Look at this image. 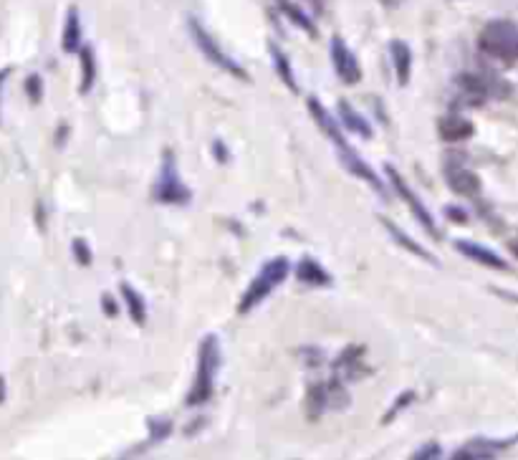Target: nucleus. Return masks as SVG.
Listing matches in <instances>:
<instances>
[{
    "label": "nucleus",
    "instance_id": "f257e3e1",
    "mask_svg": "<svg viewBox=\"0 0 518 460\" xmlns=\"http://www.w3.org/2000/svg\"><path fill=\"white\" fill-rule=\"evenodd\" d=\"M306 107H309L311 117H314V122L319 124L321 132H324L326 137L332 140V145L337 147V155H339V160H342V165L347 167V170L352 172L354 177H362L364 182H369V185H372V188L382 195V198H387V195H385V185H382L380 175H377V172H374L372 167H369L367 162H364L362 157H359L357 152H354V147L349 145L347 137H344L342 129H339V124L334 122L332 114H329L324 109V104H321L316 97H309Z\"/></svg>",
    "mask_w": 518,
    "mask_h": 460
},
{
    "label": "nucleus",
    "instance_id": "f03ea898",
    "mask_svg": "<svg viewBox=\"0 0 518 460\" xmlns=\"http://www.w3.org/2000/svg\"><path fill=\"white\" fill-rule=\"evenodd\" d=\"M218 370H220V342L215 334H208V337L200 342V352H198V375H195L193 390L187 395V405H203L213 397L215 390V380H218Z\"/></svg>",
    "mask_w": 518,
    "mask_h": 460
},
{
    "label": "nucleus",
    "instance_id": "7ed1b4c3",
    "mask_svg": "<svg viewBox=\"0 0 518 460\" xmlns=\"http://www.w3.org/2000/svg\"><path fill=\"white\" fill-rule=\"evenodd\" d=\"M478 46L483 54L503 61V64H516L518 61V26L511 21H491L478 36Z\"/></svg>",
    "mask_w": 518,
    "mask_h": 460
},
{
    "label": "nucleus",
    "instance_id": "20e7f679",
    "mask_svg": "<svg viewBox=\"0 0 518 460\" xmlns=\"http://www.w3.org/2000/svg\"><path fill=\"white\" fill-rule=\"evenodd\" d=\"M286 276H289V261H286L284 256L271 258V261L258 271V276L251 281V286L246 289L241 304H238V311H241V314H248V311L256 309V306L261 304V301L266 299L278 284H284Z\"/></svg>",
    "mask_w": 518,
    "mask_h": 460
},
{
    "label": "nucleus",
    "instance_id": "39448f33",
    "mask_svg": "<svg viewBox=\"0 0 518 460\" xmlns=\"http://www.w3.org/2000/svg\"><path fill=\"white\" fill-rule=\"evenodd\" d=\"M190 198H193V193H190V188L180 180L175 155L167 150L165 155H162L160 177H157V185H155V200L165 205H187L190 203Z\"/></svg>",
    "mask_w": 518,
    "mask_h": 460
},
{
    "label": "nucleus",
    "instance_id": "423d86ee",
    "mask_svg": "<svg viewBox=\"0 0 518 460\" xmlns=\"http://www.w3.org/2000/svg\"><path fill=\"white\" fill-rule=\"evenodd\" d=\"M187 26H190V36H193L198 51L205 56V59L210 61V64L218 66V69H223V71H228L230 76H238L241 81H251V76L243 71V66L238 64V61L230 59V56L225 54L223 49H220L218 41H215V38L210 36V33L205 31V28L200 26L198 21H195V18H190V21H187Z\"/></svg>",
    "mask_w": 518,
    "mask_h": 460
},
{
    "label": "nucleus",
    "instance_id": "0eeeda50",
    "mask_svg": "<svg viewBox=\"0 0 518 460\" xmlns=\"http://www.w3.org/2000/svg\"><path fill=\"white\" fill-rule=\"evenodd\" d=\"M385 172H387V177H390V185L397 190V195H400V198L405 200L407 208H410L412 215H415V218H417V223H420L422 228L428 230L430 236L438 238V225H435V218H433V215H430V210L425 208V203H422V200L417 198L415 193H412V188L405 182V177H402L400 172H397L392 165H385Z\"/></svg>",
    "mask_w": 518,
    "mask_h": 460
},
{
    "label": "nucleus",
    "instance_id": "6e6552de",
    "mask_svg": "<svg viewBox=\"0 0 518 460\" xmlns=\"http://www.w3.org/2000/svg\"><path fill=\"white\" fill-rule=\"evenodd\" d=\"M443 175L445 182L450 185V190L463 195V198H478V193H481V177L470 170V167H465L460 160L445 162Z\"/></svg>",
    "mask_w": 518,
    "mask_h": 460
},
{
    "label": "nucleus",
    "instance_id": "1a4fd4ad",
    "mask_svg": "<svg viewBox=\"0 0 518 460\" xmlns=\"http://www.w3.org/2000/svg\"><path fill=\"white\" fill-rule=\"evenodd\" d=\"M332 61H334V71H337L339 79L344 81V84H359V79H362V69H359V61L357 56L352 54V49H349L347 43H344V38L334 36L332 38Z\"/></svg>",
    "mask_w": 518,
    "mask_h": 460
},
{
    "label": "nucleus",
    "instance_id": "9d476101",
    "mask_svg": "<svg viewBox=\"0 0 518 460\" xmlns=\"http://www.w3.org/2000/svg\"><path fill=\"white\" fill-rule=\"evenodd\" d=\"M518 443L516 438H506V440H496V438H473L465 448H460L455 453V458H496L501 455L503 450L513 448Z\"/></svg>",
    "mask_w": 518,
    "mask_h": 460
},
{
    "label": "nucleus",
    "instance_id": "9b49d317",
    "mask_svg": "<svg viewBox=\"0 0 518 460\" xmlns=\"http://www.w3.org/2000/svg\"><path fill=\"white\" fill-rule=\"evenodd\" d=\"M455 248H458V251L463 253L465 258L481 263V266L496 268V271H508V263L503 261V258L498 256L496 251H491V248L481 246V243H476V241H455Z\"/></svg>",
    "mask_w": 518,
    "mask_h": 460
},
{
    "label": "nucleus",
    "instance_id": "f8f14e48",
    "mask_svg": "<svg viewBox=\"0 0 518 460\" xmlns=\"http://www.w3.org/2000/svg\"><path fill=\"white\" fill-rule=\"evenodd\" d=\"M438 129L445 142H463L473 137V124L465 117H460V114H448V117L440 119Z\"/></svg>",
    "mask_w": 518,
    "mask_h": 460
},
{
    "label": "nucleus",
    "instance_id": "ddd939ff",
    "mask_svg": "<svg viewBox=\"0 0 518 460\" xmlns=\"http://www.w3.org/2000/svg\"><path fill=\"white\" fill-rule=\"evenodd\" d=\"M337 109H339V119H342L344 129H349V132H354V134H362L364 140L372 137V129H369L367 119H364L362 114H359L357 109L347 102V99H339Z\"/></svg>",
    "mask_w": 518,
    "mask_h": 460
},
{
    "label": "nucleus",
    "instance_id": "4468645a",
    "mask_svg": "<svg viewBox=\"0 0 518 460\" xmlns=\"http://www.w3.org/2000/svg\"><path fill=\"white\" fill-rule=\"evenodd\" d=\"M392 64H395V74L400 86L410 84V74H412V49L407 46L405 41H392Z\"/></svg>",
    "mask_w": 518,
    "mask_h": 460
},
{
    "label": "nucleus",
    "instance_id": "2eb2a0df",
    "mask_svg": "<svg viewBox=\"0 0 518 460\" xmlns=\"http://www.w3.org/2000/svg\"><path fill=\"white\" fill-rule=\"evenodd\" d=\"M296 279L306 286H329L332 284V276L324 271V266L311 258H304V261L296 266Z\"/></svg>",
    "mask_w": 518,
    "mask_h": 460
},
{
    "label": "nucleus",
    "instance_id": "dca6fc26",
    "mask_svg": "<svg viewBox=\"0 0 518 460\" xmlns=\"http://www.w3.org/2000/svg\"><path fill=\"white\" fill-rule=\"evenodd\" d=\"M61 46H64L66 54H76V51L81 49V18H79V11H76V8H71L69 16H66Z\"/></svg>",
    "mask_w": 518,
    "mask_h": 460
},
{
    "label": "nucleus",
    "instance_id": "f3484780",
    "mask_svg": "<svg viewBox=\"0 0 518 460\" xmlns=\"http://www.w3.org/2000/svg\"><path fill=\"white\" fill-rule=\"evenodd\" d=\"M119 291H122V299H124V304H127L132 321H137V324H145V321H147V304H145V299H142V294H139V291L134 289L132 284H127V281L119 286Z\"/></svg>",
    "mask_w": 518,
    "mask_h": 460
},
{
    "label": "nucleus",
    "instance_id": "a211bd4d",
    "mask_svg": "<svg viewBox=\"0 0 518 460\" xmlns=\"http://www.w3.org/2000/svg\"><path fill=\"white\" fill-rule=\"evenodd\" d=\"M382 225H385V228H387V233H390V236L395 238V241L400 243L402 248H407V251H410L412 256H420V258H425V261H428V263H435V258L430 256V253L425 251V248H422L420 243H415V241H412V238L407 236V233H402V230L397 228V225L392 223L390 218H382Z\"/></svg>",
    "mask_w": 518,
    "mask_h": 460
},
{
    "label": "nucleus",
    "instance_id": "6ab92c4d",
    "mask_svg": "<svg viewBox=\"0 0 518 460\" xmlns=\"http://www.w3.org/2000/svg\"><path fill=\"white\" fill-rule=\"evenodd\" d=\"M460 86H463V94H465V99H468L470 104H483V102H486L488 89H486V84H483V81L478 79V76H470V74L460 76Z\"/></svg>",
    "mask_w": 518,
    "mask_h": 460
},
{
    "label": "nucleus",
    "instance_id": "aec40b11",
    "mask_svg": "<svg viewBox=\"0 0 518 460\" xmlns=\"http://www.w3.org/2000/svg\"><path fill=\"white\" fill-rule=\"evenodd\" d=\"M81 69H84V79H81V91H89L94 79H97V64H94V54H91L89 46H81Z\"/></svg>",
    "mask_w": 518,
    "mask_h": 460
},
{
    "label": "nucleus",
    "instance_id": "412c9836",
    "mask_svg": "<svg viewBox=\"0 0 518 460\" xmlns=\"http://www.w3.org/2000/svg\"><path fill=\"white\" fill-rule=\"evenodd\" d=\"M271 56H273V64H276V71L281 74V79H284L286 84L291 86V91H299V89H296L294 74H291V64H289V59L284 56V51H278L276 46L271 43Z\"/></svg>",
    "mask_w": 518,
    "mask_h": 460
},
{
    "label": "nucleus",
    "instance_id": "4be33fe9",
    "mask_svg": "<svg viewBox=\"0 0 518 460\" xmlns=\"http://www.w3.org/2000/svg\"><path fill=\"white\" fill-rule=\"evenodd\" d=\"M26 91H28V99H31L33 104L41 102V97H43V81H41V76H38V74L28 76V79H26Z\"/></svg>",
    "mask_w": 518,
    "mask_h": 460
},
{
    "label": "nucleus",
    "instance_id": "5701e85b",
    "mask_svg": "<svg viewBox=\"0 0 518 460\" xmlns=\"http://www.w3.org/2000/svg\"><path fill=\"white\" fill-rule=\"evenodd\" d=\"M284 13H286V16H289L291 21H294V23H299V26H304V31L314 33V23H311L309 18L304 16V13H301V11H296L294 6H289V3H286V6H284Z\"/></svg>",
    "mask_w": 518,
    "mask_h": 460
},
{
    "label": "nucleus",
    "instance_id": "b1692460",
    "mask_svg": "<svg viewBox=\"0 0 518 460\" xmlns=\"http://www.w3.org/2000/svg\"><path fill=\"white\" fill-rule=\"evenodd\" d=\"M74 256H76V261L81 263V266H89V263H91L89 243H86L84 238H76V241H74Z\"/></svg>",
    "mask_w": 518,
    "mask_h": 460
},
{
    "label": "nucleus",
    "instance_id": "393cba45",
    "mask_svg": "<svg viewBox=\"0 0 518 460\" xmlns=\"http://www.w3.org/2000/svg\"><path fill=\"white\" fill-rule=\"evenodd\" d=\"M440 453H443V448H440L438 443H430V445H425V448L417 450L415 458H440Z\"/></svg>",
    "mask_w": 518,
    "mask_h": 460
},
{
    "label": "nucleus",
    "instance_id": "a878e982",
    "mask_svg": "<svg viewBox=\"0 0 518 460\" xmlns=\"http://www.w3.org/2000/svg\"><path fill=\"white\" fill-rule=\"evenodd\" d=\"M104 309H107V314H109V316L117 314V306L112 304V296H104Z\"/></svg>",
    "mask_w": 518,
    "mask_h": 460
},
{
    "label": "nucleus",
    "instance_id": "bb28decb",
    "mask_svg": "<svg viewBox=\"0 0 518 460\" xmlns=\"http://www.w3.org/2000/svg\"><path fill=\"white\" fill-rule=\"evenodd\" d=\"M8 76H11V69L0 71V94H3V84H6V81H8Z\"/></svg>",
    "mask_w": 518,
    "mask_h": 460
},
{
    "label": "nucleus",
    "instance_id": "cd10ccee",
    "mask_svg": "<svg viewBox=\"0 0 518 460\" xmlns=\"http://www.w3.org/2000/svg\"><path fill=\"white\" fill-rule=\"evenodd\" d=\"M448 215L453 220H460V223H463V220H465V213H455V208H448Z\"/></svg>",
    "mask_w": 518,
    "mask_h": 460
},
{
    "label": "nucleus",
    "instance_id": "c85d7f7f",
    "mask_svg": "<svg viewBox=\"0 0 518 460\" xmlns=\"http://www.w3.org/2000/svg\"><path fill=\"white\" fill-rule=\"evenodd\" d=\"M380 3H385L387 8H397V6H402L405 0H380Z\"/></svg>",
    "mask_w": 518,
    "mask_h": 460
},
{
    "label": "nucleus",
    "instance_id": "c756f323",
    "mask_svg": "<svg viewBox=\"0 0 518 460\" xmlns=\"http://www.w3.org/2000/svg\"><path fill=\"white\" fill-rule=\"evenodd\" d=\"M3 400H6V380L0 377V405H3Z\"/></svg>",
    "mask_w": 518,
    "mask_h": 460
},
{
    "label": "nucleus",
    "instance_id": "7c9ffc66",
    "mask_svg": "<svg viewBox=\"0 0 518 460\" xmlns=\"http://www.w3.org/2000/svg\"><path fill=\"white\" fill-rule=\"evenodd\" d=\"M511 253H513V256L518 258V241H513V243H511Z\"/></svg>",
    "mask_w": 518,
    "mask_h": 460
}]
</instances>
